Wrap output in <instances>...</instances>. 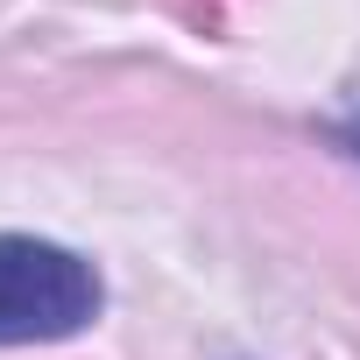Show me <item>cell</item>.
Here are the masks:
<instances>
[{
    "label": "cell",
    "mask_w": 360,
    "mask_h": 360,
    "mask_svg": "<svg viewBox=\"0 0 360 360\" xmlns=\"http://www.w3.org/2000/svg\"><path fill=\"white\" fill-rule=\"evenodd\" d=\"M92 318H99V276L85 255L36 233H0V346L71 339Z\"/></svg>",
    "instance_id": "6da1fadb"
}]
</instances>
